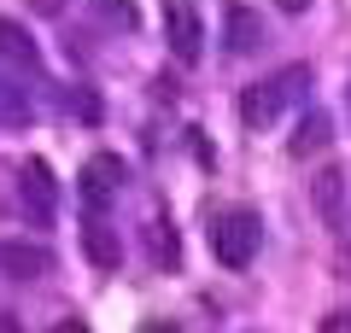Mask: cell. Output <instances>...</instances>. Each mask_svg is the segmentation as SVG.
I'll use <instances>...</instances> for the list:
<instances>
[{
	"label": "cell",
	"mask_w": 351,
	"mask_h": 333,
	"mask_svg": "<svg viewBox=\"0 0 351 333\" xmlns=\"http://www.w3.org/2000/svg\"><path fill=\"white\" fill-rule=\"evenodd\" d=\"M47 269H53L47 246H36V240H0V275H12V281H41Z\"/></svg>",
	"instance_id": "5b68a950"
},
{
	"label": "cell",
	"mask_w": 351,
	"mask_h": 333,
	"mask_svg": "<svg viewBox=\"0 0 351 333\" xmlns=\"http://www.w3.org/2000/svg\"><path fill=\"white\" fill-rule=\"evenodd\" d=\"M164 41H170V53H176L182 64L199 59L205 24H199V6H193V0H164Z\"/></svg>",
	"instance_id": "3957f363"
},
{
	"label": "cell",
	"mask_w": 351,
	"mask_h": 333,
	"mask_svg": "<svg viewBox=\"0 0 351 333\" xmlns=\"http://www.w3.org/2000/svg\"><path fill=\"white\" fill-rule=\"evenodd\" d=\"M263 41V24L252 6H228V53H252Z\"/></svg>",
	"instance_id": "30bf717a"
},
{
	"label": "cell",
	"mask_w": 351,
	"mask_h": 333,
	"mask_svg": "<svg viewBox=\"0 0 351 333\" xmlns=\"http://www.w3.org/2000/svg\"><path fill=\"white\" fill-rule=\"evenodd\" d=\"M29 6H36V12H47V18H53V12H59V6H64V0H29Z\"/></svg>",
	"instance_id": "5bb4252c"
},
{
	"label": "cell",
	"mask_w": 351,
	"mask_h": 333,
	"mask_svg": "<svg viewBox=\"0 0 351 333\" xmlns=\"http://www.w3.org/2000/svg\"><path fill=\"white\" fill-rule=\"evenodd\" d=\"M18 199H24V217L36 222V228L53 222V210H59V182H53V170L41 158L24 164V175H18Z\"/></svg>",
	"instance_id": "277c9868"
},
{
	"label": "cell",
	"mask_w": 351,
	"mask_h": 333,
	"mask_svg": "<svg viewBox=\"0 0 351 333\" xmlns=\"http://www.w3.org/2000/svg\"><path fill=\"white\" fill-rule=\"evenodd\" d=\"M147 333H182V328H176V321H152Z\"/></svg>",
	"instance_id": "e0dca14e"
},
{
	"label": "cell",
	"mask_w": 351,
	"mask_h": 333,
	"mask_svg": "<svg viewBox=\"0 0 351 333\" xmlns=\"http://www.w3.org/2000/svg\"><path fill=\"white\" fill-rule=\"evenodd\" d=\"M82 251H88L94 269H117V263H123V240H117V228H106L100 217L82 222Z\"/></svg>",
	"instance_id": "52a82bcc"
},
{
	"label": "cell",
	"mask_w": 351,
	"mask_h": 333,
	"mask_svg": "<svg viewBox=\"0 0 351 333\" xmlns=\"http://www.w3.org/2000/svg\"><path fill=\"white\" fill-rule=\"evenodd\" d=\"M328 135H334V123H328L322 111H311V117H299V129H293L287 152H293V158H316V152L328 147Z\"/></svg>",
	"instance_id": "9c48e42d"
},
{
	"label": "cell",
	"mask_w": 351,
	"mask_h": 333,
	"mask_svg": "<svg viewBox=\"0 0 351 333\" xmlns=\"http://www.w3.org/2000/svg\"><path fill=\"white\" fill-rule=\"evenodd\" d=\"M0 333H18V321H12V316H0Z\"/></svg>",
	"instance_id": "ac0fdd59"
},
{
	"label": "cell",
	"mask_w": 351,
	"mask_h": 333,
	"mask_svg": "<svg viewBox=\"0 0 351 333\" xmlns=\"http://www.w3.org/2000/svg\"><path fill=\"white\" fill-rule=\"evenodd\" d=\"M322 333H351V316H346V310H339V316H328V321H322Z\"/></svg>",
	"instance_id": "4fadbf2b"
},
{
	"label": "cell",
	"mask_w": 351,
	"mask_h": 333,
	"mask_svg": "<svg viewBox=\"0 0 351 333\" xmlns=\"http://www.w3.org/2000/svg\"><path fill=\"white\" fill-rule=\"evenodd\" d=\"M281 12H304V6H311V0H276Z\"/></svg>",
	"instance_id": "9a60e30c"
},
{
	"label": "cell",
	"mask_w": 351,
	"mask_h": 333,
	"mask_svg": "<svg viewBox=\"0 0 351 333\" xmlns=\"http://www.w3.org/2000/svg\"><path fill=\"white\" fill-rule=\"evenodd\" d=\"M53 333H88V328H82V321H59V328H53Z\"/></svg>",
	"instance_id": "2e32d148"
},
{
	"label": "cell",
	"mask_w": 351,
	"mask_h": 333,
	"mask_svg": "<svg viewBox=\"0 0 351 333\" xmlns=\"http://www.w3.org/2000/svg\"><path fill=\"white\" fill-rule=\"evenodd\" d=\"M311 205H316V217H322V222H339V205H346V175H339L334 164L311 175Z\"/></svg>",
	"instance_id": "ba28073f"
},
{
	"label": "cell",
	"mask_w": 351,
	"mask_h": 333,
	"mask_svg": "<svg viewBox=\"0 0 351 333\" xmlns=\"http://www.w3.org/2000/svg\"><path fill=\"white\" fill-rule=\"evenodd\" d=\"M258 240H263L258 210H223V217L211 222V251H217L223 269H246V263L258 258Z\"/></svg>",
	"instance_id": "6da1fadb"
},
{
	"label": "cell",
	"mask_w": 351,
	"mask_h": 333,
	"mask_svg": "<svg viewBox=\"0 0 351 333\" xmlns=\"http://www.w3.org/2000/svg\"><path fill=\"white\" fill-rule=\"evenodd\" d=\"M147 246H152V258H158V263H176V234H170V222H152Z\"/></svg>",
	"instance_id": "7c38bea8"
},
{
	"label": "cell",
	"mask_w": 351,
	"mask_h": 333,
	"mask_svg": "<svg viewBox=\"0 0 351 333\" xmlns=\"http://www.w3.org/2000/svg\"><path fill=\"white\" fill-rule=\"evenodd\" d=\"M117 187H123V158H117V152H94V158L82 164V199L88 205H106Z\"/></svg>",
	"instance_id": "8992f818"
},
{
	"label": "cell",
	"mask_w": 351,
	"mask_h": 333,
	"mask_svg": "<svg viewBox=\"0 0 351 333\" xmlns=\"http://www.w3.org/2000/svg\"><path fill=\"white\" fill-rule=\"evenodd\" d=\"M299 82H311V71H304V64H287V71L269 76V82H252L246 94H240V123H246V129H269Z\"/></svg>",
	"instance_id": "7a4b0ae2"
},
{
	"label": "cell",
	"mask_w": 351,
	"mask_h": 333,
	"mask_svg": "<svg viewBox=\"0 0 351 333\" xmlns=\"http://www.w3.org/2000/svg\"><path fill=\"white\" fill-rule=\"evenodd\" d=\"M0 53H6V59H24V64H36V47H29V36L18 24H6V18H0Z\"/></svg>",
	"instance_id": "8fae6325"
}]
</instances>
